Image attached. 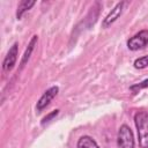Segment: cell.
Here are the masks:
<instances>
[{
  "label": "cell",
  "mask_w": 148,
  "mask_h": 148,
  "mask_svg": "<svg viewBox=\"0 0 148 148\" xmlns=\"http://www.w3.org/2000/svg\"><path fill=\"white\" fill-rule=\"evenodd\" d=\"M58 113H59V110H54L52 113H50L49 116H46V117L43 119V124H44V123H46V121H49L51 118H53V117H54V116H57Z\"/></svg>",
  "instance_id": "cell-12"
},
{
  "label": "cell",
  "mask_w": 148,
  "mask_h": 148,
  "mask_svg": "<svg viewBox=\"0 0 148 148\" xmlns=\"http://www.w3.org/2000/svg\"><path fill=\"white\" fill-rule=\"evenodd\" d=\"M148 45V30H141L127 40V47L131 51H138Z\"/></svg>",
  "instance_id": "cell-3"
},
{
  "label": "cell",
  "mask_w": 148,
  "mask_h": 148,
  "mask_svg": "<svg viewBox=\"0 0 148 148\" xmlns=\"http://www.w3.org/2000/svg\"><path fill=\"white\" fill-rule=\"evenodd\" d=\"M126 6V2L125 1H121V2H118L112 9H111V12L105 16V18L103 20V22H102V27L103 28H108V27H110L113 22H116L118 18H119V16L123 14V10H124V7Z\"/></svg>",
  "instance_id": "cell-5"
},
{
  "label": "cell",
  "mask_w": 148,
  "mask_h": 148,
  "mask_svg": "<svg viewBox=\"0 0 148 148\" xmlns=\"http://www.w3.org/2000/svg\"><path fill=\"white\" fill-rule=\"evenodd\" d=\"M77 148H99V146L96 143V141L88 135H83L77 140Z\"/></svg>",
  "instance_id": "cell-7"
},
{
  "label": "cell",
  "mask_w": 148,
  "mask_h": 148,
  "mask_svg": "<svg viewBox=\"0 0 148 148\" xmlns=\"http://www.w3.org/2000/svg\"><path fill=\"white\" fill-rule=\"evenodd\" d=\"M134 123L138 131L139 146L141 148H148V112L138 111L134 116Z\"/></svg>",
  "instance_id": "cell-1"
},
{
  "label": "cell",
  "mask_w": 148,
  "mask_h": 148,
  "mask_svg": "<svg viewBox=\"0 0 148 148\" xmlns=\"http://www.w3.org/2000/svg\"><path fill=\"white\" fill-rule=\"evenodd\" d=\"M147 87H148V79H147V80H143L142 82H140V83H138V84L132 86V87H131V90L135 92L136 90H140V89H143V88H147Z\"/></svg>",
  "instance_id": "cell-11"
},
{
  "label": "cell",
  "mask_w": 148,
  "mask_h": 148,
  "mask_svg": "<svg viewBox=\"0 0 148 148\" xmlns=\"http://www.w3.org/2000/svg\"><path fill=\"white\" fill-rule=\"evenodd\" d=\"M35 5V1H28V0H23L18 3V7H17V13H16V17L17 18H21L23 16V14L29 10L32 6Z\"/></svg>",
  "instance_id": "cell-9"
},
{
  "label": "cell",
  "mask_w": 148,
  "mask_h": 148,
  "mask_svg": "<svg viewBox=\"0 0 148 148\" xmlns=\"http://www.w3.org/2000/svg\"><path fill=\"white\" fill-rule=\"evenodd\" d=\"M37 40H38L37 36H36V35L32 36V38H31V40H30V43H29L28 47L25 49V52H24V54H23V57H22L21 66H24V64L29 60V58H30V56H31V53H32V51H34V49H35V45L37 44Z\"/></svg>",
  "instance_id": "cell-8"
},
{
  "label": "cell",
  "mask_w": 148,
  "mask_h": 148,
  "mask_svg": "<svg viewBox=\"0 0 148 148\" xmlns=\"http://www.w3.org/2000/svg\"><path fill=\"white\" fill-rule=\"evenodd\" d=\"M58 91H59V88H58L57 86L49 88V89H47V90H46V91L40 96V98L38 99L37 105H36L37 111H42L43 109H45V108L51 103V101L57 96Z\"/></svg>",
  "instance_id": "cell-6"
},
{
  "label": "cell",
  "mask_w": 148,
  "mask_h": 148,
  "mask_svg": "<svg viewBox=\"0 0 148 148\" xmlns=\"http://www.w3.org/2000/svg\"><path fill=\"white\" fill-rule=\"evenodd\" d=\"M17 54H18V44L14 43L8 50L7 56L5 57V60L2 64V68L5 72H10L14 68L16 60H17Z\"/></svg>",
  "instance_id": "cell-4"
},
{
  "label": "cell",
  "mask_w": 148,
  "mask_h": 148,
  "mask_svg": "<svg viewBox=\"0 0 148 148\" xmlns=\"http://www.w3.org/2000/svg\"><path fill=\"white\" fill-rule=\"evenodd\" d=\"M117 146L118 148H135L133 133L131 128L125 124L119 127L118 136H117Z\"/></svg>",
  "instance_id": "cell-2"
},
{
  "label": "cell",
  "mask_w": 148,
  "mask_h": 148,
  "mask_svg": "<svg viewBox=\"0 0 148 148\" xmlns=\"http://www.w3.org/2000/svg\"><path fill=\"white\" fill-rule=\"evenodd\" d=\"M134 67L138 69H142V68L148 67V56H143V57L138 58L134 61Z\"/></svg>",
  "instance_id": "cell-10"
}]
</instances>
